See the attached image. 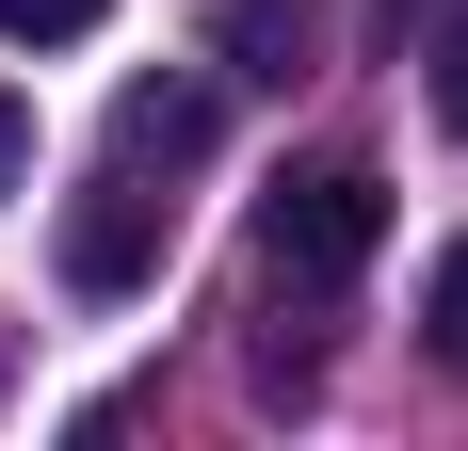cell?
I'll return each instance as SVG.
<instances>
[{
    "label": "cell",
    "instance_id": "obj_9",
    "mask_svg": "<svg viewBox=\"0 0 468 451\" xmlns=\"http://www.w3.org/2000/svg\"><path fill=\"white\" fill-rule=\"evenodd\" d=\"M0 387H16V339H0Z\"/></svg>",
    "mask_w": 468,
    "mask_h": 451
},
{
    "label": "cell",
    "instance_id": "obj_6",
    "mask_svg": "<svg viewBox=\"0 0 468 451\" xmlns=\"http://www.w3.org/2000/svg\"><path fill=\"white\" fill-rule=\"evenodd\" d=\"M113 0H0V48H81Z\"/></svg>",
    "mask_w": 468,
    "mask_h": 451
},
{
    "label": "cell",
    "instance_id": "obj_2",
    "mask_svg": "<svg viewBox=\"0 0 468 451\" xmlns=\"http://www.w3.org/2000/svg\"><path fill=\"white\" fill-rule=\"evenodd\" d=\"M372 242H388V178L372 162H324V178H291L275 210H259L275 290H339V274H372Z\"/></svg>",
    "mask_w": 468,
    "mask_h": 451
},
{
    "label": "cell",
    "instance_id": "obj_1",
    "mask_svg": "<svg viewBox=\"0 0 468 451\" xmlns=\"http://www.w3.org/2000/svg\"><path fill=\"white\" fill-rule=\"evenodd\" d=\"M162 242H178V194L145 178V162H97V178L65 194V242H48V258H65L81 307H130L145 274H162Z\"/></svg>",
    "mask_w": 468,
    "mask_h": 451
},
{
    "label": "cell",
    "instance_id": "obj_3",
    "mask_svg": "<svg viewBox=\"0 0 468 451\" xmlns=\"http://www.w3.org/2000/svg\"><path fill=\"white\" fill-rule=\"evenodd\" d=\"M210 145H227V97L210 81H130L113 97V162H145V178H194Z\"/></svg>",
    "mask_w": 468,
    "mask_h": 451
},
{
    "label": "cell",
    "instance_id": "obj_4",
    "mask_svg": "<svg viewBox=\"0 0 468 451\" xmlns=\"http://www.w3.org/2000/svg\"><path fill=\"white\" fill-rule=\"evenodd\" d=\"M210 48H227L242 81H307V65H324V0H210Z\"/></svg>",
    "mask_w": 468,
    "mask_h": 451
},
{
    "label": "cell",
    "instance_id": "obj_7",
    "mask_svg": "<svg viewBox=\"0 0 468 451\" xmlns=\"http://www.w3.org/2000/svg\"><path fill=\"white\" fill-rule=\"evenodd\" d=\"M436 130H468V16L436 33Z\"/></svg>",
    "mask_w": 468,
    "mask_h": 451
},
{
    "label": "cell",
    "instance_id": "obj_5",
    "mask_svg": "<svg viewBox=\"0 0 468 451\" xmlns=\"http://www.w3.org/2000/svg\"><path fill=\"white\" fill-rule=\"evenodd\" d=\"M420 339H436V371H468V242L420 274Z\"/></svg>",
    "mask_w": 468,
    "mask_h": 451
},
{
    "label": "cell",
    "instance_id": "obj_8",
    "mask_svg": "<svg viewBox=\"0 0 468 451\" xmlns=\"http://www.w3.org/2000/svg\"><path fill=\"white\" fill-rule=\"evenodd\" d=\"M0 194H33V97H0Z\"/></svg>",
    "mask_w": 468,
    "mask_h": 451
}]
</instances>
